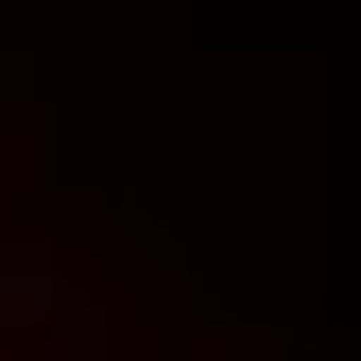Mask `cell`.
I'll return each mask as SVG.
<instances>
[{"instance_id":"6da1fadb","label":"cell","mask_w":361,"mask_h":361,"mask_svg":"<svg viewBox=\"0 0 361 361\" xmlns=\"http://www.w3.org/2000/svg\"><path fill=\"white\" fill-rule=\"evenodd\" d=\"M0 361H258V344L35 121H0Z\"/></svg>"}]
</instances>
